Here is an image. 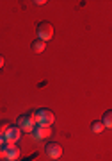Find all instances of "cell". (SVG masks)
Returning <instances> with one entry per match:
<instances>
[{"mask_svg": "<svg viewBox=\"0 0 112 161\" xmlns=\"http://www.w3.org/2000/svg\"><path fill=\"white\" fill-rule=\"evenodd\" d=\"M32 118L36 124H41V125H52L53 120H55V116L52 113L50 109H46V108H39V109H36L32 113Z\"/></svg>", "mask_w": 112, "mask_h": 161, "instance_id": "obj_1", "label": "cell"}, {"mask_svg": "<svg viewBox=\"0 0 112 161\" xmlns=\"http://www.w3.org/2000/svg\"><path fill=\"white\" fill-rule=\"evenodd\" d=\"M53 38V25L50 22H39L38 23V40L41 41H48Z\"/></svg>", "mask_w": 112, "mask_h": 161, "instance_id": "obj_2", "label": "cell"}, {"mask_svg": "<svg viewBox=\"0 0 112 161\" xmlns=\"http://www.w3.org/2000/svg\"><path fill=\"white\" fill-rule=\"evenodd\" d=\"M34 118H32V113H28V115H20L18 116V122H16V125L22 129V132H32L34 129Z\"/></svg>", "mask_w": 112, "mask_h": 161, "instance_id": "obj_3", "label": "cell"}, {"mask_svg": "<svg viewBox=\"0 0 112 161\" xmlns=\"http://www.w3.org/2000/svg\"><path fill=\"white\" fill-rule=\"evenodd\" d=\"M22 136V129L18 125H9L7 127V131L4 132V140H6V143H16L18 140Z\"/></svg>", "mask_w": 112, "mask_h": 161, "instance_id": "obj_4", "label": "cell"}, {"mask_svg": "<svg viewBox=\"0 0 112 161\" xmlns=\"http://www.w3.org/2000/svg\"><path fill=\"white\" fill-rule=\"evenodd\" d=\"M45 152L50 159H59L62 156V147L59 143H55V142H50V143L45 147Z\"/></svg>", "mask_w": 112, "mask_h": 161, "instance_id": "obj_5", "label": "cell"}, {"mask_svg": "<svg viewBox=\"0 0 112 161\" xmlns=\"http://www.w3.org/2000/svg\"><path fill=\"white\" fill-rule=\"evenodd\" d=\"M4 149H6V159L9 161H16L22 154V150L16 143H4Z\"/></svg>", "mask_w": 112, "mask_h": 161, "instance_id": "obj_6", "label": "cell"}, {"mask_svg": "<svg viewBox=\"0 0 112 161\" xmlns=\"http://www.w3.org/2000/svg\"><path fill=\"white\" fill-rule=\"evenodd\" d=\"M32 132H36V138H39V140L52 136V129H50V125H41V124H34Z\"/></svg>", "mask_w": 112, "mask_h": 161, "instance_id": "obj_7", "label": "cell"}, {"mask_svg": "<svg viewBox=\"0 0 112 161\" xmlns=\"http://www.w3.org/2000/svg\"><path fill=\"white\" fill-rule=\"evenodd\" d=\"M45 48H46V43H45V41H41V40H34L32 43H30V50L36 52V54L45 52Z\"/></svg>", "mask_w": 112, "mask_h": 161, "instance_id": "obj_8", "label": "cell"}, {"mask_svg": "<svg viewBox=\"0 0 112 161\" xmlns=\"http://www.w3.org/2000/svg\"><path fill=\"white\" fill-rule=\"evenodd\" d=\"M105 131V127L101 124V120H93L91 122V132H94V134H100V132Z\"/></svg>", "mask_w": 112, "mask_h": 161, "instance_id": "obj_9", "label": "cell"}, {"mask_svg": "<svg viewBox=\"0 0 112 161\" xmlns=\"http://www.w3.org/2000/svg\"><path fill=\"white\" fill-rule=\"evenodd\" d=\"M101 124H103L105 129H110L112 127V111H105V115L101 118Z\"/></svg>", "mask_w": 112, "mask_h": 161, "instance_id": "obj_10", "label": "cell"}, {"mask_svg": "<svg viewBox=\"0 0 112 161\" xmlns=\"http://www.w3.org/2000/svg\"><path fill=\"white\" fill-rule=\"evenodd\" d=\"M0 159H6V149H0Z\"/></svg>", "mask_w": 112, "mask_h": 161, "instance_id": "obj_11", "label": "cell"}, {"mask_svg": "<svg viewBox=\"0 0 112 161\" xmlns=\"http://www.w3.org/2000/svg\"><path fill=\"white\" fill-rule=\"evenodd\" d=\"M4 143H6V140H4V134L0 132V147H4Z\"/></svg>", "mask_w": 112, "mask_h": 161, "instance_id": "obj_12", "label": "cell"}, {"mask_svg": "<svg viewBox=\"0 0 112 161\" xmlns=\"http://www.w3.org/2000/svg\"><path fill=\"white\" fill-rule=\"evenodd\" d=\"M4 63H6V59H4V56H2V54H0V68L4 66Z\"/></svg>", "mask_w": 112, "mask_h": 161, "instance_id": "obj_13", "label": "cell"}]
</instances>
